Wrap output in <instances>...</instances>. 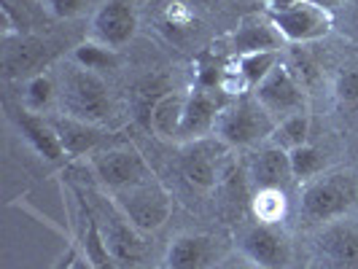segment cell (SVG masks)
<instances>
[{
    "label": "cell",
    "instance_id": "cell-1",
    "mask_svg": "<svg viewBox=\"0 0 358 269\" xmlns=\"http://www.w3.org/2000/svg\"><path fill=\"white\" fill-rule=\"evenodd\" d=\"M57 100L65 116L87 122V124H106L113 116L110 92L100 73H92L71 62L57 81Z\"/></svg>",
    "mask_w": 358,
    "mask_h": 269
},
{
    "label": "cell",
    "instance_id": "cell-2",
    "mask_svg": "<svg viewBox=\"0 0 358 269\" xmlns=\"http://www.w3.org/2000/svg\"><path fill=\"white\" fill-rule=\"evenodd\" d=\"M358 202V178L353 173L334 170V173H321L318 178L302 183L299 191V208L302 215L313 224H331L348 218V213Z\"/></svg>",
    "mask_w": 358,
    "mask_h": 269
},
{
    "label": "cell",
    "instance_id": "cell-3",
    "mask_svg": "<svg viewBox=\"0 0 358 269\" xmlns=\"http://www.w3.org/2000/svg\"><path fill=\"white\" fill-rule=\"evenodd\" d=\"M275 126H278V122L248 92V94H240L221 108L213 138H218L227 148H259V145L269 143Z\"/></svg>",
    "mask_w": 358,
    "mask_h": 269
},
{
    "label": "cell",
    "instance_id": "cell-4",
    "mask_svg": "<svg viewBox=\"0 0 358 269\" xmlns=\"http://www.w3.org/2000/svg\"><path fill=\"white\" fill-rule=\"evenodd\" d=\"M110 199L119 205V210L127 215V221L143 234L159 232L173 215V197L157 175L141 180L129 189L113 191Z\"/></svg>",
    "mask_w": 358,
    "mask_h": 269
},
{
    "label": "cell",
    "instance_id": "cell-5",
    "mask_svg": "<svg viewBox=\"0 0 358 269\" xmlns=\"http://www.w3.org/2000/svg\"><path fill=\"white\" fill-rule=\"evenodd\" d=\"M92 213L97 218L100 234L106 240L108 251L116 259L119 267H135L145 256V234L138 232L127 215L119 210V205L110 199L108 191L97 194L92 202Z\"/></svg>",
    "mask_w": 358,
    "mask_h": 269
},
{
    "label": "cell",
    "instance_id": "cell-6",
    "mask_svg": "<svg viewBox=\"0 0 358 269\" xmlns=\"http://www.w3.org/2000/svg\"><path fill=\"white\" fill-rule=\"evenodd\" d=\"M87 161H90L94 180L103 186V191H108V194L129 189V186H135V183L154 175L143 154L135 145L127 143L97 148L94 154L87 157Z\"/></svg>",
    "mask_w": 358,
    "mask_h": 269
},
{
    "label": "cell",
    "instance_id": "cell-7",
    "mask_svg": "<svg viewBox=\"0 0 358 269\" xmlns=\"http://www.w3.org/2000/svg\"><path fill=\"white\" fill-rule=\"evenodd\" d=\"M251 94L275 122H283L288 116L310 110V97H307L305 81L283 59L278 62V68L269 73L259 87H253Z\"/></svg>",
    "mask_w": 358,
    "mask_h": 269
},
{
    "label": "cell",
    "instance_id": "cell-8",
    "mask_svg": "<svg viewBox=\"0 0 358 269\" xmlns=\"http://www.w3.org/2000/svg\"><path fill=\"white\" fill-rule=\"evenodd\" d=\"M237 251L248 256L262 269H291L294 267V240L283 224H259L253 221L237 237Z\"/></svg>",
    "mask_w": 358,
    "mask_h": 269
},
{
    "label": "cell",
    "instance_id": "cell-9",
    "mask_svg": "<svg viewBox=\"0 0 358 269\" xmlns=\"http://www.w3.org/2000/svg\"><path fill=\"white\" fill-rule=\"evenodd\" d=\"M286 43H315L334 30V14L313 0H302L283 11H267Z\"/></svg>",
    "mask_w": 358,
    "mask_h": 269
},
{
    "label": "cell",
    "instance_id": "cell-10",
    "mask_svg": "<svg viewBox=\"0 0 358 269\" xmlns=\"http://www.w3.org/2000/svg\"><path fill=\"white\" fill-rule=\"evenodd\" d=\"M141 17L132 0H103L90 19V41L108 49H122L138 36Z\"/></svg>",
    "mask_w": 358,
    "mask_h": 269
},
{
    "label": "cell",
    "instance_id": "cell-11",
    "mask_svg": "<svg viewBox=\"0 0 358 269\" xmlns=\"http://www.w3.org/2000/svg\"><path fill=\"white\" fill-rule=\"evenodd\" d=\"M315 261L321 269H358V224L340 218L323 224L315 237Z\"/></svg>",
    "mask_w": 358,
    "mask_h": 269
},
{
    "label": "cell",
    "instance_id": "cell-12",
    "mask_svg": "<svg viewBox=\"0 0 358 269\" xmlns=\"http://www.w3.org/2000/svg\"><path fill=\"white\" fill-rule=\"evenodd\" d=\"M227 251L221 240L205 232H183L170 240L164 251V269H213Z\"/></svg>",
    "mask_w": 358,
    "mask_h": 269
},
{
    "label": "cell",
    "instance_id": "cell-13",
    "mask_svg": "<svg viewBox=\"0 0 358 269\" xmlns=\"http://www.w3.org/2000/svg\"><path fill=\"white\" fill-rule=\"evenodd\" d=\"M227 103L215 100V94L205 87L192 89L186 97V110H183V122H180V132L176 143H197V140H208L215 135V124L221 116V108Z\"/></svg>",
    "mask_w": 358,
    "mask_h": 269
},
{
    "label": "cell",
    "instance_id": "cell-14",
    "mask_svg": "<svg viewBox=\"0 0 358 269\" xmlns=\"http://www.w3.org/2000/svg\"><path fill=\"white\" fill-rule=\"evenodd\" d=\"M227 145L218 138L186 143L180 151V173L199 191H210L218 183V161Z\"/></svg>",
    "mask_w": 358,
    "mask_h": 269
},
{
    "label": "cell",
    "instance_id": "cell-15",
    "mask_svg": "<svg viewBox=\"0 0 358 269\" xmlns=\"http://www.w3.org/2000/svg\"><path fill=\"white\" fill-rule=\"evenodd\" d=\"M11 122L22 132V138L30 143V148L36 151L41 159L46 161H62L68 154L62 148V140H59V132L54 122H46L41 113H33L27 108H19L11 113Z\"/></svg>",
    "mask_w": 358,
    "mask_h": 269
},
{
    "label": "cell",
    "instance_id": "cell-16",
    "mask_svg": "<svg viewBox=\"0 0 358 269\" xmlns=\"http://www.w3.org/2000/svg\"><path fill=\"white\" fill-rule=\"evenodd\" d=\"M229 43H232L234 54L243 57V54L253 52H280V46L286 41L278 33V27L269 19V14H251V17L240 19V24L234 27Z\"/></svg>",
    "mask_w": 358,
    "mask_h": 269
},
{
    "label": "cell",
    "instance_id": "cell-17",
    "mask_svg": "<svg viewBox=\"0 0 358 269\" xmlns=\"http://www.w3.org/2000/svg\"><path fill=\"white\" fill-rule=\"evenodd\" d=\"M248 175L256 189H286L294 180L288 151L275 143L259 145L248 167Z\"/></svg>",
    "mask_w": 358,
    "mask_h": 269
},
{
    "label": "cell",
    "instance_id": "cell-18",
    "mask_svg": "<svg viewBox=\"0 0 358 269\" xmlns=\"http://www.w3.org/2000/svg\"><path fill=\"white\" fill-rule=\"evenodd\" d=\"M186 97H189V92L167 89L154 100V106L148 110V124L154 129V135H159L162 140H178Z\"/></svg>",
    "mask_w": 358,
    "mask_h": 269
},
{
    "label": "cell",
    "instance_id": "cell-19",
    "mask_svg": "<svg viewBox=\"0 0 358 269\" xmlns=\"http://www.w3.org/2000/svg\"><path fill=\"white\" fill-rule=\"evenodd\" d=\"M54 126L59 132V140L68 157H90L103 143V129L97 124H87V122L65 116V119H57Z\"/></svg>",
    "mask_w": 358,
    "mask_h": 269
},
{
    "label": "cell",
    "instance_id": "cell-20",
    "mask_svg": "<svg viewBox=\"0 0 358 269\" xmlns=\"http://www.w3.org/2000/svg\"><path fill=\"white\" fill-rule=\"evenodd\" d=\"M78 202H81V242H78V251L90 259L94 269H119L116 259L108 251L106 240L100 234V226H97V218L92 213V205L84 202V197L78 194Z\"/></svg>",
    "mask_w": 358,
    "mask_h": 269
},
{
    "label": "cell",
    "instance_id": "cell-21",
    "mask_svg": "<svg viewBox=\"0 0 358 269\" xmlns=\"http://www.w3.org/2000/svg\"><path fill=\"white\" fill-rule=\"evenodd\" d=\"M251 210L259 224H283L288 215L286 189H256Z\"/></svg>",
    "mask_w": 358,
    "mask_h": 269
},
{
    "label": "cell",
    "instance_id": "cell-22",
    "mask_svg": "<svg viewBox=\"0 0 358 269\" xmlns=\"http://www.w3.org/2000/svg\"><path fill=\"white\" fill-rule=\"evenodd\" d=\"M278 62H280V52H253V54H243V57H237V75H240V81L248 87V92L253 87H259L264 78H267L269 73L278 68Z\"/></svg>",
    "mask_w": 358,
    "mask_h": 269
},
{
    "label": "cell",
    "instance_id": "cell-23",
    "mask_svg": "<svg viewBox=\"0 0 358 269\" xmlns=\"http://www.w3.org/2000/svg\"><path fill=\"white\" fill-rule=\"evenodd\" d=\"M71 62H76V65L84 68V71L103 73V71L116 68L119 52H116V49H108V46L97 43V41H84V43H78V46L73 49Z\"/></svg>",
    "mask_w": 358,
    "mask_h": 269
},
{
    "label": "cell",
    "instance_id": "cell-24",
    "mask_svg": "<svg viewBox=\"0 0 358 269\" xmlns=\"http://www.w3.org/2000/svg\"><path fill=\"white\" fill-rule=\"evenodd\" d=\"M57 103V81L49 73H36L24 81V92H22V108L33 110V113H43L49 106Z\"/></svg>",
    "mask_w": 358,
    "mask_h": 269
},
{
    "label": "cell",
    "instance_id": "cell-25",
    "mask_svg": "<svg viewBox=\"0 0 358 269\" xmlns=\"http://www.w3.org/2000/svg\"><path fill=\"white\" fill-rule=\"evenodd\" d=\"M310 126H313V119H310V110L307 113H296V116H288L283 122H278L269 143L280 145L286 151H294L299 145L310 143Z\"/></svg>",
    "mask_w": 358,
    "mask_h": 269
},
{
    "label": "cell",
    "instance_id": "cell-26",
    "mask_svg": "<svg viewBox=\"0 0 358 269\" xmlns=\"http://www.w3.org/2000/svg\"><path fill=\"white\" fill-rule=\"evenodd\" d=\"M288 159H291V173L294 180H307L318 178L321 173H326V159H323V151L315 148L313 143H305L294 151H288Z\"/></svg>",
    "mask_w": 358,
    "mask_h": 269
},
{
    "label": "cell",
    "instance_id": "cell-27",
    "mask_svg": "<svg viewBox=\"0 0 358 269\" xmlns=\"http://www.w3.org/2000/svg\"><path fill=\"white\" fill-rule=\"evenodd\" d=\"M334 100L342 108L358 106V68H345L334 75Z\"/></svg>",
    "mask_w": 358,
    "mask_h": 269
},
{
    "label": "cell",
    "instance_id": "cell-28",
    "mask_svg": "<svg viewBox=\"0 0 358 269\" xmlns=\"http://www.w3.org/2000/svg\"><path fill=\"white\" fill-rule=\"evenodd\" d=\"M46 14L59 22H71V19H78L87 14L92 0H41Z\"/></svg>",
    "mask_w": 358,
    "mask_h": 269
},
{
    "label": "cell",
    "instance_id": "cell-29",
    "mask_svg": "<svg viewBox=\"0 0 358 269\" xmlns=\"http://www.w3.org/2000/svg\"><path fill=\"white\" fill-rule=\"evenodd\" d=\"M342 19V30L348 33V36L353 38V41H358V0H353V3H348L342 11H337Z\"/></svg>",
    "mask_w": 358,
    "mask_h": 269
},
{
    "label": "cell",
    "instance_id": "cell-30",
    "mask_svg": "<svg viewBox=\"0 0 358 269\" xmlns=\"http://www.w3.org/2000/svg\"><path fill=\"white\" fill-rule=\"evenodd\" d=\"M213 269H262L259 264H253L248 256H243L240 251H232V253H227L218 264H215Z\"/></svg>",
    "mask_w": 358,
    "mask_h": 269
},
{
    "label": "cell",
    "instance_id": "cell-31",
    "mask_svg": "<svg viewBox=\"0 0 358 269\" xmlns=\"http://www.w3.org/2000/svg\"><path fill=\"white\" fill-rule=\"evenodd\" d=\"M183 6H189V8H197V11H210L215 8L221 0H180Z\"/></svg>",
    "mask_w": 358,
    "mask_h": 269
},
{
    "label": "cell",
    "instance_id": "cell-32",
    "mask_svg": "<svg viewBox=\"0 0 358 269\" xmlns=\"http://www.w3.org/2000/svg\"><path fill=\"white\" fill-rule=\"evenodd\" d=\"M313 3H318L321 8H326V11H331V14H337V11H342L348 3H353V0H313Z\"/></svg>",
    "mask_w": 358,
    "mask_h": 269
},
{
    "label": "cell",
    "instance_id": "cell-33",
    "mask_svg": "<svg viewBox=\"0 0 358 269\" xmlns=\"http://www.w3.org/2000/svg\"><path fill=\"white\" fill-rule=\"evenodd\" d=\"M68 269H94V264H92L90 259L84 256V253L76 248V256H73V261H71V267Z\"/></svg>",
    "mask_w": 358,
    "mask_h": 269
},
{
    "label": "cell",
    "instance_id": "cell-34",
    "mask_svg": "<svg viewBox=\"0 0 358 269\" xmlns=\"http://www.w3.org/2000/svg\"><path fill=\"white\" fill-rule=\"evenodd\" d=\"M302 0H267V11H283V8H291Z\"/></svg>",
    "mask_w": 358,
    "mask_h": 269
},
{
    "label": "cell",
    "instance_id": "cell-35",
    "mask_svg": "<svg viewBox=\"0 0 358 269\" xmlns=\"http://www.w3.org/2000/svg\"><path fill=\"white\" fill-rule=\"evenodd\" d=\"M6 3H11V0H6ZM17 3H27V0H17Z\"/></svg>",
    "mask_w": 358,
    "mask_h": 269
}]
</instances>
